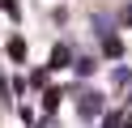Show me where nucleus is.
I'll return each instance as SVG.
<instances>
[{
    "label": "nucleus",
    "instance_id": "1",
    "mask_svg": "<svg viewBox=\"0 0 132 128\" xmlns=\"http://www.w3.org/2000/svg\"><path fill=\"white\" fill-rule=\"evenodd\" d=\"M77 115H81V124H98L106 115V94L94 90V85H81L77 90Z\"/></svg>",
    "mask_w": 132,
    "mask_h": 128
},
{
    "label": "nucleus",
    "instance_id": "2",
    "mask_svg": "<svg viewBox=\"0 0 132 128\" xmlns=\"http://www.w3.org/2000/svg\"><path fill=\"white\" fill-rule=\"evenodd\" d=\"M72 60H77V51L68 43H55L51 56H47V73H64V68H72Z\"/></svg>",
    "mask_w": 132,
    "mask_h": 128
},
{
    "label": "nucleus",
    "instance_id": "3",
    "mask_svg": "<svg viewBox=\"0 0 132 128\" xmlns=\"http://www.w3.org/2000/svg\"><path fill=\"white\" fill-rule=\"evenodd\" d=\"M115 26H119V17H111V13H89V34H94V39L115 34Z\"/></svg>",
    "mask_w": 132,
    "mask_h": 128
},
{
    "label": "nucleus",
    "instance_id": "4",
    "mask_svg": "<svg viewBox=\"0 0 132 128\" xmlns=\"http://www.w3.org/2000/svg\"><path fill=\"white\" fill-rule=\"evenodd\" d=\"M123 39L119 34H106V39H98V60H123Z\"/></svg>",
    "mask_w": 132,
    "mask_h": 128
},
{
    "label": "nucleus",
    "instance_id": "5",
    "mask_svg": "<svg viewBox=\"0 0 132 128\" xmlns=\"http://www.w3.org/2000/svg\"><path fill=\"white\" fill-rule=\"evenodd\" d=\"M4 51H9V60L17 68H26V56H30V43L21 39V34H9V43H4Z\"/></svg>",
    "mask_w": 132,
    "mask_h": 128
},
{
    "label": "nucleus",
    "instance_id": "6",
    "mask_svg": "<svg viewBox=\"0 0 132 128\" xmlns=\"http://www.w3.org/2000/svg\"><path fill=\"white\" fill-rule=\"evenodd\" d=\"M98 64H102V60H98V51H94V56H77V60H72V73H77L81 81H89V77L98 73Z\"/></svg>",
    "mask_w": 132,
    "mask_h": 128
},
{
    "label": "nucleus",
    "instance_id": "7",
    "mask_svg": "<svg viewBox=\"0 0 132 128\" xmlns=\"http://www.w3.org/2000/svg\"><path fill=\"white\" fill-rule=\"evenodd\" d=\"M60 102H64V90H60V85H47V90H43V111H47V115H55Z\"/></svg>",
    "mask_w": 132,
    "mask_h": 128
},
{
    "label": "nucleus",
    "instance_id": "8",
    "mask_svg": "<svg viewBox=\"0 0 132 128\" xmlns=\"http://www.w3.org/2000/svg\"><path fill=\"white\" fill-rule=\"evenodd\" d=\"M111 85H115V90H128V85H132V64H115L111 68Z\"/></svg>",
    "mask_w": 132,
    "mask_h": 128
},
{
    "label": "nucleus",
    "instance_id": "9",
    "mask_svg": "<svg viewBox=\"0 0 132 128\" xmlns=\"http://www.w3.org/2000/svg\"><path fill=\"white\" fill-rule=\"evenodd\" d=\"M0 9H4L13 21H21V4H17V0H0Z\"/></svg>",
    "mask_w": 132,
    "mask_h": 128
},
{
    "label": "nucleus",
    "instance_id": "10",
    "mask_svg": "<svg viewBox=\"0 0 132 128\" xmlns=\"http://www.w3.org/2000/svg\"><path fill=\"white\" fill-rule=\"evenodd\" d=\"M119 26H128V30H132V0L119 9Z\"/></svg>",
    "mask_w": 132,
    "mask_h": 128
},
{
    "label": "nucleus",
    "instance_id": "11",
    "mask_svg": "<svg viewBox=\"0 0 132 128\" xmlns=\"http://www.w3.org/2000/svg\"><path fill=\"white\" fill-rule=\"evenodd\" d=\"M38 128H60V119H55V115H47V119H43Z\"/></svg>",
    "mask_w": 132,
    "mask_h": 128
}]
</instances>
